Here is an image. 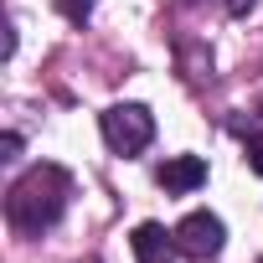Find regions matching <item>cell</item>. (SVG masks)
<instances>
[{
  "mask_svg": "<svg viewBox=\"0 0 263 263\" xmlns=\"http://www.w3.org/2000/svg\"><path fill=\"white\" fill-rule=\"evenodd\" d=\"M129 248H135L140 263H171L181 248H176V232H165L160 222H140L135 237H129Z\"/></svg>",
  "mask_w": 263,
  "mask_h": 263,
  "instance_id": "5",
  "label": "cell"
},
{
  "mask_svg": "<svg viewBox=\"0 0 263 263\" xmlns=\"http://www.w3.org/2000/svg\"><path fill=\"white\" fill-rule=\"evenodd\" d=\"M242 129V124H237ZM242 145H248V165L263 176V129H242Z\"/></svg>",
  "mask_w": 263,
  "mask_h": 263,
  "instance_id": "6",
  "label": "cell"
},
{
  "mask_svg": "<svg viewBox=\"0 0 263 263\" xmlns=\"http://www.w3.org/2000/svg\"><path fill=\"white\" fill-rule=\"evenodd\" d=\"M93 6H98V0H57V11H62L72 26H83V21L93 16Z\"/></svg>",
  "mask_w": 263,
  "mask_h": 263,
  "instance_id": "7",
  "label": "cell"
},
{
  "mask_svg": "<svg viewBox=\"0 0 263 263\" xmlns=\"http://www.w3.org/2000/svg\"><path fill=\"white\" fill-rule=\"evenodd\" d=\"M258 114H263V108H258Z\"/></svg>",
  "mask_w": 263,
  "mask_h": 263,
  "instance_id": "10",
  "label": "cell"
},
{
  "mask_svg": "<svg viewBox=\"0 0 263 263\" xmlns=\"http://www.w3.org/2000/svg\"><path fill=\"white\" fill-rule=\"evenodd\" d=\"M98 129H103V145L114 155H140L155 140V114L145 103H114L98 114Z\"/></svg>",
  "mask_w": 263,
  "mask_h": 263,
  "instance_id": "2",
  "label": "cell"
},
{
  "mask_svg": "<svg viewBox=\"0 0 263 263\" xmlns=\"http://www.w3.org/2000/svg\"><path fill=\"white\" fill-rule=\"evenodd\" d=\"M222 242H227V227H222V217H212V212H191V217L176 227V248H181L186 258H217Z\"/></svg>",
  "mask_w": 263,
  "mask_h": 263,
  "instance_id": "3",
  "label": "cell"
},
{
  "mask_svg": "<svg viewBox=\"0 0 263 263\" xmlns=\"http://www.w3.org/2000/svg\"><path fill=\"white\" fill-rule=\"evenodd\" d=\"M67 191H72V181H67L62 165H52V160L31 165V171L11 186V196H6V217H11V227H16L21 237H42V232L62 217Z\"/></svg>",
  "mask_w": 263,
  "mask_h": 263,
  "instance_id": "1",
  "label": "cell"
},
{
  "mask_svg": "<svg viewBox=\"0 0 263 263\" xmlns=\"http://www.w3.org/2000/svg\"><path fill=\"white\" fill-rule=\"evenodd\" d=\"M222 6H227V16H248V11L258 6V0H222Z\"/></svg>",
  "mask_w": 263,
  "mask_h": 263,
  "instance_id": "8",
  "label": "cell"
},
{
  "mask_svg": "<svg viewBox=\"0 0 263 263\" xmlns=\"http://www.w3.org/2000/svg\"><path fill=\"white\" fill-rule=\"evenodd\" d=\"M0 150H6V160H16V150H21V135H16V129H11L6 140H0Z\"/></svg>",
  "mask_w": 263,
  "mask_h": 263,
  "instance_id": "9",
  "label": "cell"
},
{
  "mask_svg": "<svg viewBox=\"0 0 263 263\" xmlns=\"http://www.w3.org/2000/svg\"><path fill=\"white\" fill-rule=\"evenodd\" d=\"M155 181H160L171 196H186V191L206 186V160H201V155H171V160L155 171Z\"/></svg>",
  "mask_w": 263,
  "mask_h": 263,
  "instance_id": "4",
  "label": "cell"
}]
</instances>
